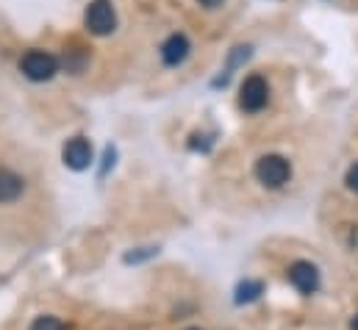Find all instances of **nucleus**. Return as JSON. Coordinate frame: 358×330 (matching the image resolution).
Returning a JSON list of instances; mask_svg holds the SVG:
<instances>
[{"label": "nucleus", "instance_id": "f257e3e1", "mask_svg": "<svg viewBox=\"0 0 358 330\" xmlns=\"http://www.w3.org/2000/svg\"><path fill=\"white\" fill-rule=\"evenodd\" d=\"M20 70H22V76L28 81L45 83L59 73V59L53 53H48V50H28L20 59Z\"/></svg>", "mask_w": 358, "mask_h": 330}, {"label": "nucleus", "instance_id": "f03ea898", "mask_svg": "<svg viewBox=\"0 0 358 330\" xmlns=\"http://www.w3.org/2000/svg\"><path fill=\"white\" fill-rule=\"evenodd\" d=\"M84 22L87 31L94 36H108L117 28V11L111 6V0H92L84 11Z\"/></svg>", "mask_w": 358, "mask_h": 330}, {"label": "nucleus", "instance_id": "7ed1b4c3", "mask_svg": "<svg viewBox=\"0 0 358 330\" xmlns=\"http://www.w3.org/2000/svg\"><path fill=\"white\" fill-rule=\"evenodd\" d=\"M256 178L267 189H280L292 178V164L283 156H262L256 162Z\"/></svg>", "mask_w": 358, "mask_h": 330}, {"label": "nucleus", "instance_id": "20e7f679", "mask_svg": "<svg viewBox=\"0 0 358 330\" xmlns=\"http://www.w3.org/2000/svg\"><path fill=\"white\" fill-rule=\"evenodd\" d=\"M269 100V83L262 78V76H248L242 81V89H239V106L242 111H262Z\"/></svg>", "mask_w": 358, "mask_h": 330}, {"label": "nucleus", "instance_id": "39448f33", "mask_svg": "<svg viewBox=\"0 0 358 330\" xmlns=\"http://www.w3.org/2000/svg\"><path fill=\"white\" fill-rule=\"evenodd\" d=\"M289 280L300 294H314L320 289V269L311 261H294L289 266Z\"/></svg>", "mask_w": 358, "mask_h": 330}, {"label": "nucleus", "instance_id": "423d86ee", "mask_svg": "<svg viewBox=\"0 0 358 330\" xmlns=\"http://www.w3.org/2000/svg\"><path fill=\"white\" fill-rule=\"evenodd\" d=\"M62 159H64V164L70 166V169H76V172L87 169V166L92 164V159H94L90 139H84V136L70 139V142L64 145V150H62Z\"/></svg>", "mask_w": 358, "mask_h": 330}, {"label": "nucleus", "instance_id": "0eeeda50", "mask_svg": "<svg viewBox=\"0 0 358 330\" xmlns=\"http://www.w3.org/2000/svg\"><path fill=\"white\" fill-rule=\"evenodd\" d=\"M189 50H192V45H189V39L183 36V34H173L164 45H162V62L167 64V67H178L186 62V56H189Z\"/></svg>", "mask_w": 358, "mask_h": 330}, {"label": "nucleus", "instance_id": "6e6552de", "mask_svg": "<svg viewBox=\"0 0 358 330\" xmlns=\"http://www.w3.org/2000/svg\"><path fill=\"white\" fill-rule=\"evenodd\" d=\"M22 192H25V180L14 169L0 166V203H14L20 200Z\"/></svg>", "mask_w": 358, "mask_h": 330}, {"label": "nucleus", "instance_id": "1a4fd4ad", "mask_svg": "<svg viewBox=\"0 0 358 330\" xmlns=\"http://www.w3.org/2000/svg\"><path fill=\"white\" fill-rule=\"evenodd\" d=\"M262 283L259 280H245V283H239V289H236V303L242 306V303H253V300H259V294H262Z\"/></svg>", "mask_w": 358, "mask_h": 330}, {"label": "nucleus", "instance_id": "9d476101", "mask_svg": "<svg viewBox=\"0 0 358 330\" xmlns=\"http://www.w3.org/2000/svg\"><path fill=\"white\" fill-rule=\"evenodd\" d=\"M31 330H67V328H64V322L56 320V317H39V320H34Z\"/></svg>", "mask_w": 358, "mask_h": 330}, {"label": "nucleus", "instance_id": "9b49d317", "mask_svg": "<svg viewBox=\"0 0 358 330\" xmlns=\"http://www.w3.org/2000/svg\"><path fill=\"white\" fill-rule=\"evenodd\" d=\"M345 183H348V189H350V192H356V194H358V164H353L350 169H348Z\"/></svg>", "mask_w": 358, "mask_h": 330}, {"label": "nucleus", "instance_id": "f8f14e48", "mask_svg": "<svg viewBox=\"0 0 358 330\" xmlns=\"http://www.w3.org/2000/svg\"><path fill=\"white\" fill-rule=\"evenodd\" d=\"M197 3H200V6H206V8H220L225 0H197Z\"/></svg>", "mask_w": 358, "mask_h": 330}, {"label": "nucleus", "instance_id": "ddd939ff", "mask_svg": "<svg viewBox=\"0 0 358 330\" xmlns=\"http://www.w3.org/2000/svg\"><path fill=\"white\" fill-rule=\"evenodd\" d=\"M350 330H358V314L353 317V322H350Z\"/></svg>", "mask_w": 358, "mask_h": 330}, {"label": "nucleus", "instance_id": "4468645a", "mask_svg": "<svg viewBox=\"0 0 358 330\" xmlns=\"http://www.w3.org/2000/svg\"><path fill=\"white\" fill-rule=\"evenodd\" d=\"M189 330H197V328H189Z\"/></svg>", "mask_w": 358, "mask_h": 330}]
</instances>
